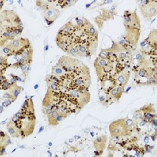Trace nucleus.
I'll return each instance as SVG.
<instances>
[{"label":"nucleus","mask_w":157,"mask_h":157,"mask_svg":"<svg viewBox=\"0 0 157 157\" xmlns=\"http://www.w3.org/2000/svg\"><path fill=\"white\" fill-rule=\"evenodd\" d=\"M68 54H71L73 57H77L78 56V45H75L74 43L71 44L69 47L67 48L66 51Z\"/></svg>","instance_id":"nucleus-20"},{"label":"nucleus","mask_w":157,"mask_h":157,"mask_svg":"<svg viewBox=\"0 0 157 157\" xmlns=\"http://www.w3.org/2000/svg\"><path fill=\"white\" fill-rule=\"evenodd\" d=\"M107 137L105 135L99 136L94 141V146L96 152H98V155H100L103 152L104 149L105 148Z\"/></svg>","instance_id":"nucleus-8"},{"label":"nucleus","mask_w":157,"mask_h":157,"mask_svg":"<svg viewBox=\"0 0 157 157\" xmlns=\"http://www.w3.org/2000/svg\"><path fill=\"white\" fill-rule=\"evenodd\" d=\"M59 15H60L59 10L52 7V6H49L43 10V16L46 18V20L50 21V23L54 22L58 17Z\"/></svg>","instance_id":"nucleus-7"},{"label":"nucleus","mask_w":157,"mask_h":157,"mask_svg":"<svg viewBox=\"0 0 157 157\" xmlns=\"http://www.w3.org/2000/svg\"><path fill=\"white\" fill-rule=\"evenodd\" d=\"M2 3H4V2H2H2H1V8L2 7Z\"/></svg>","instance_id":"nucleus-31"},{"label":"nucleus","mask_w":157,"mask_h":157,"mask_svg":"<svg viewBox=\"0 0 157 157\" xmlns=\"http://www.w3.org/2000/svg\"><path fill=\"white\" fill-rule=\"evenodd\" d=\"M3 53L4 54H10L11 52H10V50L9 48H8L7 47H4L3 48Z\"/></svg>","instance_id":"nucleus-28"},{"label":"nucleus","mask_w":157,"mask_h":157,"mask_svg":"<svg viewBox=\"0 0 157 157\" xmlns=\"http://www.w3.org/2000/svg\"><path fill=\"white\" fill-rule=\"evenodd\" d=\"M140 30L134 29H127V35H126V43H129L133 46L137 45V41L139 39Z\"/></svg>","instance_id":"nucleus-6"},{"label":"nucleus","mask_w":157,"mask_h":157,"mask_svg":"<svg viewBox=\"0 0 157 157\" xmlns=\"http://www.w3.org/2000/svg\"><path fill=\"white\" fill-rule=\"evenodd\" d=\"M145 42L148 46H150V47H155V46H156V29L152 30V32H150L148 39H145Z\"/></svg>","instance_id":"nucleus-13"},{"label":"nucleus","mask_w":157,"mask_h":157,"mask_svg":"<svg viewBox=\"0 0 157 157\" xmlns=\"http://www.w3.org/2000/svg\"><path fill=\"white\" fill-rule=\"evenodd\" d=\"M1 83H2V88L3 90H9L10 88L11 85H12V84H10L6 80L3 81V82H1Z\"/></svg>","instance_id":"nucleus-26"},{"label":"nucleus","mask_w":157,"mask_h":157,"mask_svg":"<svg viewBox=\"0 0 157 157\" xmlns=\"http://www.w3.org/2000/svg\"><path fill=\"white\" fill-rule=\"evenodd\" d=\"M130 78V72L128 71H122L120 73L116 75V81L117 82V86L125 87Z\"/></svg>","instance_id":"nucleus-9"},{"label":"nucleus","mask_w":157,"mask_h":157,"mask_svg":"<svg viewBox=\"0 0 157 157\" xmlns=\"http://www.w3.org/2000/svg\"><path fill=\"white\" fill-rule=\"evenodd\" d=\"M77 61L72 58H70L68 57H62L60 60H59V64L60 66L64 69H72L75 66H76Z\"/></svg>","instance_id":"nucleus-10"},{"label":"nucleus","mask_w":157,"mask_h":157,"mask_svg":"<svg viewBox=\"0 0 157 157\" xmlns=\"http://www.w3.org/2000/svg\"><path fill=\"white\" fill-rule=\"evenodd\" d=\"M140 110L144 114H146V113H151L152 112H154L153 105H145L144 107H142V109H141Z\"/></svg>","instance_id":"nucleus-23"},{"label":"nucleus","mask_w":157,"mask_h":157,"mask_svg":"<svg viewBox=\"0 0 157 157\" xmlns=\"http://www.w3.org/2000/svg\"><path fill=\"white\" fill-rule=\"evenodd\" d=\"M0 145L1 148H5L6 146H7L9 144H10V137L7 135H6L2 131H1V137H0Z\"/></svg>","instance_id":"nucleus-18"},{"label":"nucleus","mask_w":157,"mask_h":157,"mask_svg":"<svg viewBox=\"0 0 157 157\" xmlns=\"http://www.w3.org/2000/svg\"><path fill=\"white\" fill-rule=\"evenodd\" d=\"M47 85H48V90H55L57 87V81L54 80H49L48 78H47Z\"/></svg>","instance_id":"nucleus-22"},{"label":"nucleus","mask_w":157,"mask_h":157,"mask_svg":"<svg viewBox=\"0 0 157 157\" xmlns=\"http://www.w3.org/2000/svg\"><path fill=\"white\" fill-rule=\"evenodd\" d=\"M30 45L29 40L25 39H14L8 44L7 47L10 50L11 54L19 53L24 51L25 49H27Z\"/></svg>","instance_id":"nucleus-4"},{"label":"nucleus","mask_w":157,"mask_h":157,"mask_svg":"<svg viewBox=\"0 0 157 157\" xmlns=\"http://www.w3.org/2000/svg\"><path fill=\"white\" fill-rule=\"evenodd\" d=\"M94 67L96 68L97 74L99 77H101L104 75V72H109L112 68V63H110V57L108 58H102L98 57L95 60Z\"/></svg>","instance_id":"nucleus-3"},{"label":"nucleus","mask_w":157,"mask_h":157,"mask_svg":"<svg viewBox=\"0 0 157 157\" xmlns=\"http://www.w3.org/2000/svg\"><path fill=\"white\" fill-rule=\"evenodd\" d=\"M130 129L126 124V119H120L109 126V131L113 137H124L130 134Z\"/></svg>","instance_id":"nucleus-1"},{"label":"nucleus","mask_w":157,"mask_h":157,"mask_svg":"<svg viewBox=\"0 0 157 157\" xmlns=\"http://www.w3.org/2000/svg\"><path fill=\"white\" fill-rule=\"evenodd\" d=\"M32 53H33V50H32V48L25 49V50L22 52L21 58H23L24 60H25L27 64H30V62L32 61Z\"/></svg>","instance_id":"nucleus-16"},{"label":"nucleus","mask_w":157,"mask_h":157,"mask_svg":"<svg viewBox=\"0 0 157 157\" xmlns=\"http://www.w3.org/2000/svg\"><path fill=\"white\" fill-rule=\"evenodd\" d=\"M145 116V114L141 112V110H137L134 115V120L135 121H137V120H142L143 116Z\"/></svg>","instance_id":"nucleus-24"},{"label":"nucleus","mask_w":157,"mask_h":157,"mask_svg":"<svg viewBox=\"0 0 157 157\" xmlns=\"http://www.w3.org/2000/svg\"><path fill=\"white\" fill-rule=\"evenodd\" d=\"M145 142H148V137H145Z\"/></svg>","instance_id":"nucleus-30"},{"label":"nucleus","mask_w":157,"mask_h":157,"mask_svg":"<svg viewBox=\"0 0 157 157\" xmlns=\"http://www.w3.org/2000/svg\"><path fill=\"white\" fill-rule=\"evenodd\" d=\"M145 123H145V121H141V122H140V123H139V125L140 126H144Z\"/></svg>","instance_id":"nucleus-29"},{"label":"nucleus","mask_w":157,"mask_h":157,"mask_svg":"<svg viewBox=\"0 0 157 157\" xmlns=\"http://www.w3.org/2000/svg\"><path fill=\"white\" fill-rule=\"evenodd\" d=\"M123 90H124V87H123V86H116L111 90L110 94L113 98H116V100H119V99L121 98V95L123 94Z\"/></svg>","instance_id":"nucleus-15"},{"label":"nucleus","mask_w":157,"mask_h":157,"mask_svg":"<svg viewBox=\"0 0 157 157\" xmlns=\"http://www.w3.org/2000/svg\"><path fill=\"white\" fill-rule=\"evenodd\" d=\"M56 40H57V46H58L61 50H64V51H66L67 48L71 45L68 43V39H67L65 36H63L62 35L60 34V33H59L58 36H57Z\"/></svg>","instance_id":"nucleus-12"},{"label":"nucleus","mask_w":157,"mask_h":157,"mask_svg":"<svg viewBox=\"0 0 157 157\" xmlns=\"http://www.w3.org/2000/svg\"><path fill=\"white\" fill-rule=\"evenodd\" d=\"M145 118H146V120H148V121L153 120V118H154L153 116H152L150 113H146V114H145Z\"/></svg>","instance_id":"nucleus-27"},{"label":"nucleus","mask_w":157,"mask_h":157,"mask_svg":"<svg viewBox=\"0 0 157 157\" xmlns=\"http://www.w3.org/2000/svg\"><path fill=\"white\" fill-rule=\"evenodd\" d=\"M104 17H106V19H109V18H113V16L115 15V13L113 12L112 10L109 9H106L103 11Z\"/></svg>","instance_id":"nucleus-25"},{"label":"nucleus","mask_w":157,"mask_h":157,"mask_svg":"<svg viewBox=\"0 0 157 157\" xmlns=\"http://www.w3.org/2000/svg\"><path fill=\"white\" fill-rule=\"evenodd\" d=\"M123 18H124V25L127 29H134L140 30L141 29L140 20L137 17L136 11L134 12L126 11Z\"/></svg>","instance_id":"nucleus-2"},{"label":"nucleus","mask_w":157,"mask_h":157,"mask_svg":"<svg viewBox=\"0 0 157 157\" xmlns=\"http://www.w3.org/2000/svg\"><path fill=\"white\" fill-rule=\"evenodd\" d=\"M7 130L9 132L10 135L13 137H19L20 135L21 134V130L19 129V127L17 126L16 123L13 121H10L7 123Z\"/></svg>","instance_id":"nucleus-11"},{"label":"nucleus","mask_w":157,"mask_h":157,"mask_svg":"<svg viewBox=\"0 0 157 157\" xmlns=\"http://www.w3.org/2000/svg\"><path fill=\"white\" fill-rule=\"evenodd\" d=\"M64 71L60 65H55L52 68V75H54L55 77H61L64 75Z\"/></svg>","instance_id":"nucleus-17"},{"label":"nucleus","mask_w":157,"mask_h":157,"mask_svg":"<svg viewBox=\"0 0 157 157\" xmlns=\"http://www.w3.org/2000/svg\"><path fill=\"white\" fill-rule=\"evenodd\" d=\"M21 89L22 88L21 87V86H17V84H12L10 86V88L9 89V91H8V92L10 94L12 98L15 101L17 99V98L18 97V95L20 94V93H21Z\"/></svg>","instance_id":"nucleus-14"},{"label":"nucleus","mask_w":157,"mask_h":157,"mask_svg":"<svg viewBox=\"0 0 157 157\" xmlns=\"http://www.w3.org/2000/svg\"><path fill=\"white\" fill-rule=\"evenodd\" d=\"M88 52L87 47L84 44H78V57H83L87 56Z\"/></svg>","instance_id":"nucleus-19"},{"label":"nucleus","mask_w":157,"mask_h":157,"mask_svg":"<svg viewBox=\"0 0 157 157\" xmlns=\"http://www.w3.org/2000/svg\"><path fill=\"white\" fill-rule=\"evenodd\" d=\"M136 59L138 61V64H144V63L146 61V57H145V53H144L143 51L138 52L137 54H136Z\"/></svg>","instance_id":"nucleus-21"},{"label":"nucleus","mask_w":157,"mask_h":157,"mask_svg":"<svg viewBox=\"0 0 157 157\" xmlns=\"http://www.w3.org/2000/svg\"><path fill=\"white\" fill-rule=\"evenodd\" d=\"M140 9H141V13L144 16V17L150 18L153 17L154 16L156 15L157 13V6L156 2L154 1H149L147 5L145 6H139Z\"/></svg>","instance_id":"nucleus-5"}]
</instances>
